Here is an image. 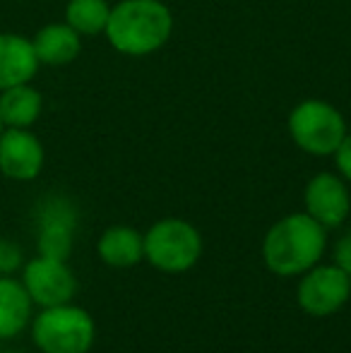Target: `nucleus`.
Listing matches in <instances>:
<instances>
[{
    "label": "nucleus",
    "instance_id": "39448f33",
    "mask_svg": "<svg viewBox=\"0 0 351 353\" xmlns=\"http://www.w3.org/2000/svg\"><path fill=\"white\" fill-rule=\"evenodd\" d=\"M289 130L301 149L320 157L334 154L347 137L342 116L323 101H303L296 106L289 118Z\"/></svg>",
    "mask_w": 351,
    "mask_h": 353
},
{
    "label": "nucleus",
    "instance_id": "aec40b11",
    "mask_svg": "<svg viewBox=\"0 0 351 353\" xmlns=\"http://www.w3.org/2000/svg\"><path fill=\"white\" fill-rule=\"evenodd\" d=\"M3 130H5V125H3V121H0V135H3Z\"/></svg>",
    "mask_w": 351,
    "mask_h": 353
},
{
    "label": "nucleus",
    "instance_id": "423d86ee",
    "mask_svg": "<svg viewBox=\"0 0 351 353\" xmlns=\"http://www.w3.org/2000/svg\"><path fill=\"white\" fill-rule=\"evenodd\" d=\"M22 283L29 298L39 307H53L70 303L77 293V279L68 260L37 255L22 267Z\"/></svg>",
    "mask_w": 351,
    "mask_h": 353
},
{
    "label": "nucleus",
    "instance_id": "9b49d317",
    "mask_svg": "<svg viewBox=\"0 0 351 353\" xmlns=\"http://www.w3.org/2000/svg\"><path fill=\"white\" fill-rule=\"evenodd\" d=\"M39 65L32 39L10 32L0 34V92L32 82Z\"/></svg>",
    "mask_w": 351,
    "mask_h": 353
},
{
    "label": "nucleus",
    "instance_id": "ddd939ff",
    "mask_svg": "<svg viewBox=\"0 0 351 353\" xmlns=\"http://www.w3.org/2000/svg\"><path fill=\"white\" fill-rule=\"evenodd\" d=\"M32 46L37 51L39 63L43 65H68L80 56V34L68 22L46 24L32 39Z\"/></svg>",
    "mask_w": 351,
    "mask_h": 353
},
{
    "label": "nucleus",
    "instance_id": "f8f14e48",
    "mask_svg": "<svg viewBox=\"0 0 351 353\" xmlns=\"http://www.w3.org/2000/svg\"><path fill=\"white\" fill-rule=\"evenodd\" d=\"M34 303L22 279L0 276V339H14L32 325Z\"/></svg>",
    "mask_w": 351,
    "mask_h": 353
},
{
    "label": "nucleus",
    "instance_id": "6e6552de",
    "mask_svg": "<svg viewBox=\"0 0 351 353\" xmlns=\"http://www.w3.org/2000/svg\"><path fill=\"white\" fill-rule=\"evenodd\" d=\"M37 248L39 255L53 260H68L72 252V236H75L77 212L66 197H48L39 207L37 219Z\"/></svg>",
    "mask_w": 351,
    "mask_h": 353
},
{
    "label": "nucleus",
    "instance_id": "2eb2a0df",
    "mask_svg": "<svg viewBox=\"0 0 351 353\" xmlns=\"http://www.w3.org/2000/svg\"><path fill=\"white\" fill-rule=\"evenodd\" d=\"M41 94L29 82L0 92V121L5 128H32L41 116Z\"/></svg>",
    "mask_w": 351,
    "mask_h": 353
},
{
    "label": "nucleus",
    "instance_id": "0eeeda50",
    "mask_svg": "<svg viewBox=\"0 0 351 353\" xmlns=\"http://www.w3.org/2000/svg\"><path fill=\"white\" fill-rule=\"evenodd\" d=\"M351 296L349 274L337 265H315L299 283V305L313 317H328L342 310Z\"/></svg>",
    "mask_w": 351,
    "mask_h": 353
},
{
    "label": "nucleus",
    "instance_id": "6ab92c4d",
    "mask_svg": "<svg viewBox=\"0 0 351 353\" xmlns=\"http://www.w3.org/2000/svg\"><path fill=\"white\" fill-rule=\"evenodd\" d=\"M337 166H339V171L344 173V176L351 181V135L349 137H344L342 144L337 147Z\"/></svg>",
    "mask_w": 351,
    "mask_h": 353
},
{
    "label": "nucleus",
    "instance_id": "412c9836",
    "mask_svg": "<svg viewBox=\"0 0 351 353\" xmlns=\"http://www.w3.org/2000/svg\"><path fill=\"white\" fill-rule=\"evenodd\" d=\"M0 353H17V351H0Z\"/></svg>",
    "mask_w": 351,
    "mask_h": 353
},
{
    "label": "nucleus",
    "instance_id": "f257e3e1",
    "mask_svg": "<svg viewBox=\"0 0 351 353\" xmlns=\"http://www.w3.org/2000/svg\"><path fill=\"white\" fill-rule=\"evenodd\" d=\"M325 226L310 214H291L267 231L263 257L270 272L279 276H296L320 262L325 252Z\"/></svg>",
    "mask_w": 351,
    "mask_h": 353
},
{
    "label": "nucleus",
    "instance_id": "7ed1b4c3",
    "mask_svg": "<svg viewBox=\"0 0 351 353\" xmlns=\"http://www.w3.org/2000/svg\"><path fill=\"white\" fill-rule=\"evenodd\" d=\"M97 327L92 315L80 305L41 307L32 317V339L41 353H87L94 344Z\"/></svg>",
    "mask_w": 351,
    "mask_h": 353
},
{
    "label": "nucleus",
    "instance_id": "4be33fe9",
    "mask_svg": "<svg viewBox=\"0 0 351 353\" xmlns=\"http://www.w3.org/2000/svg\"><path fill=\"white\" fill-rule=\"evenodd\" d=\"M349 279H351V276H349Z\"/></svg>",
    "mask_w": 351,
    "mask_h": 353
},
{
    "label": "nucleus",
    "instance_id": "dca6fc26",
    "mask_svg": "<svg viewBox=\"0 0 351 353\" xmlns=\"http://www.w3.org/2000/svg\"><path fill=\"white\" fill-rule=\"evenodd\" d=\"M108 14L111 10L106 0H70L66 8V22L77 34H99L106 29Z\"/></svg>",
    "mask_w": 351,
    "mask_h": 353
},
{
    "label": "nucleus",
    "instance_id": "4468645a",
    "mask_svg": "<svg viewBox=\"0 0 351 353\" xmlns=\"http://www.w3.org/2000/svg\"><path fill=\"white\" fill-rule=\"evenodd\" d=\"M97 250L108 267L128 270L145 257V238L130 226H111L99 238Z\"/></svg>",
    "mask_w": 351,
    "mask_h": 353
},
{
    "label": "nucleus",
    "instance_id": "1a4fd4ad",
    "mask_svg": "<svg viewBox=\"0 0 351 353\" xmlns=\"http://www.w3.org/2000/svg\"><path fill=\"white\" fill-rule=\"evenodd\" d=\"M43 144L29 128H5L0 135V173L10 181L27 183L43 168Z\"/></svg>",
    "mask_w": 351,
    "mask_h": 353
},
{
    "label": "nucleus",
    "instance_id": "9d476101",
    "mask_svg": "<svg viewBox=\"0 0 351 353\" xmlns=\"http://www.w3.org/2000/svg\"><path fill=\"white\" fill-rule=\"evenodd\" d=\"M305 214L323 223L325 228H334L349 216L351 200L344 183L332 173H320L305 188Z\"/></svg>",
    "mask_w": 351,
    "mask_h": 353
},
{
    "label": "nucleus",
    "instance_id": "20e7f679",
    "mask_svg": "<svg viewBox=\"0 0 351 353\" xmlns=\"http://www.w3.org/2000/svg\"><path fill=\"white\" fill-rule=\"evenodd\" d=\"M202 255V238L183 219H161L145 236V257L166 274H181L195 267Z\"/></svg>",
    "mask_w": 351,
    "mask_h": 353
},
{
    "label": "nucleus",
    "instance_id": "a211bd4d",
    "mask_svg": "<svg viewBox=\"0 0 351 353\" xmlns=\"http://www.w3.org/2000/svg\"><path fill=\"white\" fill-rule=\"evenodd\" d=\"M334 265L342 267V270L351 276V233H347L344 238H339L337 248H334Z\"/></svg>",
    "mask_w": 351,
    "mask_h": 353
},
{
    "label": "nucleus",
    "instance_id": "f3484780",
    "mask_svg": "<svg viewBox=\"0 0 351 353\" xmlns=\"http://www.w3.org/2000/svg\"><path fill=\"white\" fill-rule=\"evenodd\" d=\"M24 267V257L17 243L0 238V276H14Z\"/></svg>",
    "mask_w": 351,
    "mask_h": 353
},
{
    "label": "nucleus",
    "instance_id": "f03ea898",
    "mask_svg": "<svg viewBox=\"0 0 351 353\" xmlns=\"http://www.w3.org/2000/svg\"><path fill=\"white\" fill-rule=\"evenodd\" d=\"M103 32L118 51L142 56L169 39L171 12L159 0H123L111 10Z\"/></svg>",
    "mask_w": 351,
    "mask_h": 353
}]
</instances>
